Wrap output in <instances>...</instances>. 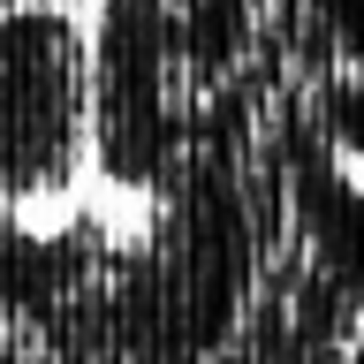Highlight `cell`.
<instances>
[{
  "label": "cell",
  "mask_w": 364,
  "mask_h": 364,
  "mask_svg": "<svg viewBox=\"0 0 364 364\" xmlns=\"http://www.w3.org/2000/svg\"><path fill=\"white\" fill-rule=\"evenodd\" d=\"M0 8H61V0H0Z\"/></svg>",
  "instance_id": "7a4b0ae2"
},
{
  "label": "cell",
  "mask_w": 364,
  "mask_h": 364,
  "mask_svg": "<svg viewBox=\"0 0 364 364\" xmlns=\"http://www.w3.org/2000/svg\"><path fill=\"white\" fill-rule=\"evenodd\" d=\"M91 61L61 8H0V213L61 205L84 175Z\"/></svg>",
  "instance_id": "6da1fadb"
}]
</instances>
